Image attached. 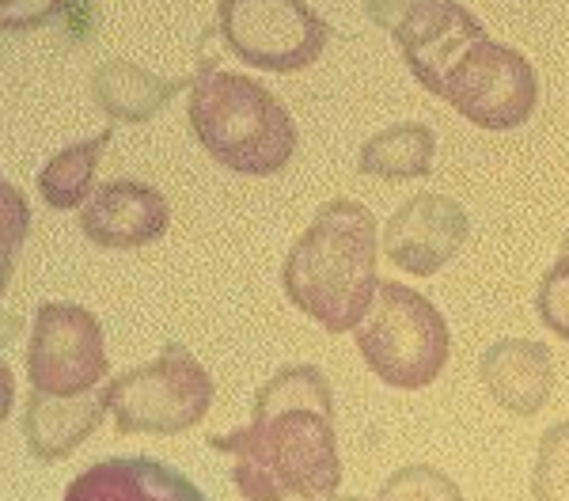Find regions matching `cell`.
Instances as JSON below:
<instances>
[{
  "label": "cell",
  "instance_id": "12",
  "mask_svg": "<svg viewBox=\"0 0 569 501\" xmlns=\"http://www.w3.org/2000/svg\"><path fill=\"white\" fill-rule=\"evenodd\" d=\"M66 501H206V494L156 455H107L69 482Z\"/></svg>",
  "mask_w": 569,
  "mask_h": 501
},
{
  "label": "cell",
  "instance_id": "5",
  "mask_svg": "<svg viewBox=\"0 0 569 501\" xmlns=\"http://www.w3.org/2000/svg\"><path fill=\"white\" fill-rule=\"evenodd\" d=\"M103 399L122 437H176L206 422L213 407V377L182 342H163L156 361L107 380Z\"/></svg>",
  "mask_w": 569,
  "mask_h": 501
},
{
  "label": "cell",
  "instance_id": "21",
  "mask_svg": "<svg viewBox=\"0 0 569 501\" xmlns=\"http://www.w3.org/2000/svg\"><path fill=\"white\" fill-rule=\"evenodd\" d=\"M66 0H0V23L4 31H34L61 12Z\"/></svg>",
  "mask_w": 569,
  "mask_h": 501
},
{
  "label": "cell",
  "instance_id": "8",
  "mask_svg": "<svg viewBox=\"0 0 569 501\" xmlns=\"http://www.w3.org/2000/svg\"><path fill=\"white\" fill-rule=\"evenodd\" d=\"M107 372L110 358L99 319L69 300L39 304L31 342H27L31 391H42L50 399H80L103 388Z\"/></svg>",
  "mask_w": 569,
  "mask_h": 501
},
{
  "label": "cell",
  "instance_id": "9",
  "mask_svg": "<svg viewBox=\"0 0 569 501\" xmlns=\"http://www.w3.org/2000/svg\"><path fill=\"white\" fill-rule=\"evenodd\" d=\"M471 240V217L448 194H415L383 224V254L391 267L433 278Z\"/></svg>",
  "mask_w": 569,
  "mask_h": 501
},
{
  "label": "cell",
  "instance_id": "19",
  "mask_svg": "<svg viewBox=\"0 0 569 501\" xmlns=\"http://www.w3.org/2000/svg\"><path fill=\"white\" fill-rule=\"evenodd\" d=\"M376 501H463V490L433 463H407L383 479Z\"/></svg>",
  "mask_w": 569,
  "mask_h": 501
},
{
  "label": "cell",
  "instance_id": "14",
  "mask_svg": "<svg viewBox=\"0 0 569 501\" xmlns=\"http://www.w3.org/2000/svg\"><path fill=\"white\" fill-rule=\"evenodd\" d=\"M107 410L110 407L103 399V388L80 399H50V395H42V391H31L23 403L27 449L42 463L69 460V455L96 433V425L103 422Z\"/></svg>",
  "mask_w": 569,
  "mask_h": 501
},
{
  "label": "cell",
  "instance_id": "15",
  "mask_svg": "<svg viewBox=\"0 0 569 501\" xmlns=\"http://www.w3.org/2000/svg\"><path fill=\"white\" fill-rule=\"evenodd\" d=\"M182 88H194V80L187 77H156L152 69L133 66L122 58H107L99 61L91 72V99L103 111L110 122H152Z\"/></svg>",
  "mask_w": 569,
  "mask_h": 501
},
{
  "label": "cell",
  "instance_id": "11",
  "mask_svg": "<svg viewBox=\"0 0 569 501\" xmlns=\"http://www.w3.org/2000/svg\"><path fill=\"white\" fill-rule=\"evenodd\" d=\"M171 228V206L149 182L110 179L80 206V232L103 251H137L163 240Z\"/></svg>",
  "mask_w": 569,
  "mask_h": 501
},
{
  "label": "cell",
  "instance_id": "22",
  "mask_svg": "<svg viewBox=\"0 0 569 501\" xmlns=\"http://www.w3.org/2000/svg\"><path fill=\"white\" fill-rule=\"evenodd\" d=\"M407 4H410V0H365V16H369L380 31H391V23L399 20V12Z\"/></svg>",
  "mask_w": 569,
  "mask_h": 501
},
{
  "label": "cell",
  "instance_id": "1",
  "mask_svg": "<svg viewBox=\"0 0 569 501\" xmlns=\"http://www.w3.org/2000/svg\"><path fill=\"white\" fill-rule=\"evenodd\" d=\"M232 455L243 501H330L342 487L335 391L316 364H284L254 391L251 425L209 437Z\"/></svg>",
  "mask_w": 569,
  "mask_h": 501
},
{
  "label": "cell",
  "instance_id": "24",
  "mask_svg": "<svg viewBox=\"0 0 569 501\" xmlns=\"http://www.w3.org/2000/svg\"><path fill=\"white\" fill-rule=\"evenodd\" d=\"M562 248H566V251H569V232H566V240H562Z\"/></svg>",
  "mask_w": 569,
  "mask_h": 501
},
{
  "label": "cell",
  "instance_id": "18",
  "mask_svg": "<svg viewBox=\"0 0 569 501\" xmlns=\"http://www.w3.org/2000/svg\"><path fill=\"white\" fill-rule=\"evenodd\" d=\"M531 498L569 501V422H555L539 437L536 468H531Z\"/></svg>",
  "mask_w": 569,
  "mask_h": 501
},
{
  "label": "cell",
  "instance_id": "13",
  "mask_svg": "<svg viewBox=\"0 0 569 501\" xmlns=\"http://www.w3.org/2000/svg\"><path fill=\"white\" fill-rule=\"evenodd\" d=\"M479 377L493 403H501L509 414L531 418L555 391V353L536 339H501L482 353Z\"/></svg>",
  "mask_w": 569,
  "mask_h": 501
},
{
  "label": "cell",
  "instance_id": "3",
  "mask_svg": "<svg viewBox=\"0 0 569 501\" xmlns=\"http://www.w3.org/2000/svg\"><path fill=\"white\" fill-rule=\"evenodd\" d=\"M187 122L201 149L236 176H278L297 157V122L289 107L247 72L201 58L187 99Z\"/></svg>",
  "mask_w": 569,
  "mask_h": 501
},
{
  "label": "cell",
  "instance_id": "17",
  "mask_svg": "<svg viewBox=\"0 0 569 501\" xmlns=\"http://www.w3.org/2000/svg\"><path fill=\"white\" fill-rule=\"evenodd\" d=\"M114 141V130H103L88 141H77L69 149H61L53 160H46V168L39 171V194L42 202L58 213H69V209L84 206L96 190V171L103 152Z\"/></svg>",
  "mask_w": 569,
  "mask_h": 501
},
{
  "label": "cell",
  "instance_id": "2",
  "mask_svg": "<svg viewBox=\"0 0 569 501\" xmlns=\"http://www.w3.org/2000/svg\"><path fill=\"white\" fill-rule=\"evenodd\" d=\"M380 228L357 198H335L284 254L281 289L289 304L327 334L357 331L380 293Z\"/></svg>",
  "mask_w": 569,
  "mask_h": 501
},
{
  "label": "cell",
  "instance_id": "7",
  "mask_svg": "<svg viewBox=\"0 0 569 501\" xmlns=\"http://www.w3.org/2000/svg\"><path fill=\"white\" fill-rule=\"evenodd\" d=\"M437 96L479 130H520L539 107V77L531 61L490 34L471 42L445 72Z\"/></svg>",
  "mask_w": 569,
  "mask_h": 501
},
{
  "label": "cell",
  "instance_id": "6",
  "mask_svg": "<svg viewBox=\"0 0 569 501\" xmlns=\"http://www.w3.org/2000/svg\"><path fill=\"white\" fill-rule=\"evenodd\" d=\"M220 46L262 72H300L316 66L330 42L323 16L305 0H220Z\"/></svg>",
  "mask_w": 569,
  "mask_h": 501
},
{
  "label": "cell",
  "instance_id": "10",
  "mask_svg": "<svg viewBox=\"0 0 569 501\" xmlns=\"http://www.w3.org/2000/svg\"><path fill=\"white\" fill-rule=\"evenodd\" d=\"M391 39L407 61L410 77L429 96H437L445 72L471 42L486 39V27L475 20L460 0H410L391 23Z\"/></svg>",
  "mask_w": 569,
  "mask_h": 501
},
{
  "label": "cell",
  "instance_id": "23",
  "mask_svg": "<svg viewBox=\"0 0 569 501\" xmlns=\"http://www.w3.org/2000/svg\"><path fill=\"white\" fill-rule=\"evenodd\" d=\"M330 501H369V498H353V494H335Z\"/></svg>",
  "mask_w": 569,
  "mask_h": 501
},
{
  "label": "cell",
  "instance_id": "20",
  "mask_svg": "<svg viewBox=\"0 0 569 501\" xmlns=\"http://www.w3.org/2000/svg\"><path fill=\"white\" fill-rule=\"evenodd\" d=\"M536 312L543 319L547 331H555L558 339L569 342V251L566 248L558 254L555 267L539 278Z\"/></svg>",
  "mask_w": 569,
  "mask_h": 501
},
{
  "label": "cell",
  "instance_id": "16",
  "mask_svg": "<svg viewBox=\"0 0 569 501\" xmlns=\"http://www.w3.org/2000/svg\"><path fill=\"white\" fill-rule=\"evenodd\" d=\"M433 152L437 137L429 126L421 122H399L388 130L372 133L357 152V171L372 179L388 182H407V179H426L433 171Z\"/></svg>",
  "mask_w": 569,
  "mask_h": 501
},
{
  "label": "cell",
  "instance_id": "4",
  "mask_svg": "<svg viewBox=\"0 0 569 501\" xmlns=\"http://www.w3.org/2000/svg\"><path fill=\"white\" fill-rule=\"evenodd\" d=\"M353 334L365 364L399 391L429 388L452 353L445 315L437 312L433 300L402 281H380V293Z\"/></svg>",
  "mask_w": 569,
  "mask_h": 501
}]
</instances>
